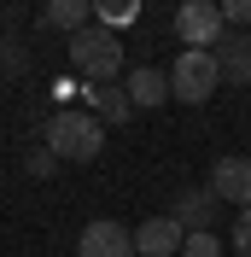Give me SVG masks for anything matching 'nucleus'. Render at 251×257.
<instances>
[{
	"label": "nucleus",
	"instance_id": "1",
	"mask_svg": "<svg viewBox=\"0 0 251 257\" xmlns=\"http://www.w3.org/2000/svg\"><path fill=\"white\" fill-rule=\"evenodd\" d=\"M70 70L82 76V88H105L111 76H123V41H117L105 24L76 30L70 35Z\"/></svg>",
	"mask_w": 251,
	"mask_h": 257
},
{
	"label": "nucleus",
	"instance_id": "2",
	"mask_svg": "<svg viewBox=\"0 0 251 257\" xmlns=\"http://www.w3.org/2000/svg\"><path fill=\"white\" fill-rule=\"evenodd\" d=\"M47 152L70 164H94L105 152V123H94V111H53L47 117Z\"/></svg>",
	"mask_w": 251,
	"mask_h": 257
},
{
	"label": "nucleus",
	"instance_id": "3",
	"mask_svg": "<svg viewBox=\"0 0 251 257\" xmlns=\"http://www.w3.org/2000/svg\"><path fill=\"white\" fill-rule=\"evenodd\" d=\"M216 88H222L216 53H181L170 64V99H181V105H204Z\"/></svg>",
	"mask_w": 251,
	"mask_h": 257
},
{
	"label": "nucleus",
	"instance_id": "4",
	"mask_svg": "<svg viewBox=\"0 0 251 257\" xmlns=\"http://www.w3.org/2000/svg\"><path fill=\"white\" fill-rule=\"evenodd\" d=\"M175 35H181V53H210L222 41V6L210 0H187V6H175Z\"/></svg>",
	"mask_w": 251,
	"mask_h": 257
},
{
	"label": "nucleus",
	"instance_id": "5",
	"mask_svg": "<svg viewBox=\"0 0 251 257\" xmlns=\"http://www.w3.org/2000/svg\"><path fill=\"white\" fill-rule=\"evenodd\" d=\"M204 187L216 193L222 205L245 210V205H251V158H239V152H228V158H216V164H210V181H204Z\"/></svg>",
	"mask_w": 251,
	"mask_h": 257
},
{
	"label": "nucleus",
	"instance_id": "6",
	"mask_svg": "<svg viewBox=\"0 0 251 257\" xmlns=\"http://www.w3.org/2000/svg\"><path fill=\"white\" fill-rule=\"evenodd\" d=\"M76 257H135V228H123V222H111V216H99V222L82 228Z\"/></svg>",
	"mask_w": 251,
	"mask_h": 257
},
{
	"label": "nucleus",
	"instance_id": "7",
	"mask_svg": "<svg viewBox=\"0 0 251 257\" xmlns=\"http://www.w3.org/2000/svg\"><path fill=\"white\" fill-rule=\"evenodd\" d=\"M216 210H222V199L210 187H181L175 205H170V216L181 222V234H210V228H216Z\"/></svg>",
	"mask_w": 251,
	"mask_h": 257
},
{
	"label": "nucleus",
	"instance_id": "8",
	"mask_svg": "<svg viewBox=\"0 0 251 257\" xmlns=\"http://www.w3.org/2000/svg\"><path fill=\"white\" fill-rule=\"evenodd\" d=\"M181 222L175 216H146L135 228V257H181Z\"/></svg>",
	"mask_w": 251,
	"mask_h": 257
},
{
	"label": "nucleus",
	"instance_id": "9",
	"mask_svg": "<svg viewBox=\"0 0 251 257\" xmlns=\"http://www.w3.org/2000/svg\"><path fill=\"white\" fill-rule=\"evenodd\" d=\"M210 53H216L222 82H234V88H251V35H245V30H228Z\"/></svg>",
	"mask_w": 251,
	"mask_h": 257
},
{
	"label": "nucleus",
	"instance_id": "10",
	"mask_svg": "<svg viewBox=\"0 0 251 257\" xmlns=\"http://www.w3.org/2000/svg\"><path fill=\"white\" fill-rule=\"evenodd\" d=\"M123 88H129V99H135V111H152V105L170 99V70L141 64V70H129V76H123Z\"/></svg>",
	"mask_w": 251,
	"mask_h": 257
},
{
	"label": "nucleus",
	"instance_id": "11",
	"mask_svg": "<svg viewBox=\"0 0 251 257\" xmlns=\"http://www.w3.org/2000/svg\"><path fill=\"white\" fill-rule=\"evenodd\" d=\"M82 99H88V111H94L99 123H129V117H135V99H129V88H123V82L82 88Z\"/></svg>",
	"mask_w": 251,
	"mask_h": 257
},
{
	"label": "nucleus",
	"instance_id": "12",
	"mask_svg": "<svg viewBox=\"0 0 251 257\" xmlns=\"http://www.w3.org/2000/svg\"><path fill=\"white\" fill-rule=\"evenodd\" d=\"M41 18H47V24H59V30H70V35H76V30H88V24H94V12H88L82 0H53V6H47V12H41Z\"/></svg>",
	"mask_w": 251,
	"mask_h": 257
},
{
	"label": "nucleus",
	"instance_id": "13",
	"mask_svg": "<svg viewBox=\"0 0 251 257\" xmlns=\"http://www.w3.org/2000/svg\"><path fill=\"white\" fill-rule=\"evenodd\" d=\"M135 18H141V0H99L94 6V24H105L111 35L123 30V24H135Z\"/></svg>",
	"mask_w": 251,
	"mask_h": 257
},
{
	"label": "nucleus",
	"instance_id": "14",
	"mask_svg": "<svg viewBox=\"0 0 251 257\" xmlns=\"http://www.w3.org/2000/svg\"><path fill=\"white\" fill-rule=\"evenodd\" d=\"M181 257H222V240L216 234H187L181 240Z\"/></svg>",
	"mask_w": 251,
	"mask_h": 257
},
{
	"label": "nucleus",
	"instance_id": "15",
	"mask_svg": "<svg viewBox=\"0 0 251 257\" xmlns=\"http://www.w3.org/2000/svg\"><path fill=\"white\" fill-rule=\"evenodd\" d=\"M234 257H251V205L234 210Z\"/></svg>",
	"mask_w": 251,
	"mask_h": 257
},
{
	"label": "nucleus",
	"instance_id": "16",
	"mask_svg": "<svg viewBox=\"0 0 251 257\" xmlns=\"http://www.w3.org/2000/svg\"><path fill=\"white\" fill-rule=\"evenodd\" d=\"M222 24H251V0H228L222 6Z\"/></svg>",
	"mask_w": 251,
	"mask_h": 257
},
{
	"label": "nucleus",
	"instance_id": "17",
	"mask_svg": "<svg viewBox=\"0 0 251 257\" xmlns=\"http://www.w3.org/2000/svg\"><path fill=\"white\" fill-rule=\"evenodd\" d=\"M53 164H59V158L41 146V152H30V176H41V181H47V176H53Z\"/></svg>",
	"mask_w": 251,
	"mask_h": 257
}]
</instances>
